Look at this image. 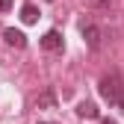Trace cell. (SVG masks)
Masks as SVG:
<instances>
[{
	"label": "cell",
	"instance_id": "obj_13",
	"mask_svg": "<svg viewBox=\"0 0 124 124\" xmlns=\"http://www.w3.org/2000/svg\"><path fill=\"white\" fill-rule=\"evenodd\" d=\"M47 3H53V0H47Z\"/></svg>",
	"mask_w": 124,
	"mask_h": 124
},
{
	"label": "cell",
	"instance_id": "obj_8",
	"mask_svg": "<svg viewBox=\"0 0 124 124\" xmlns=\"http://www.w3.org/2000/svg\"><path fill=\"white\" fill-rule=\"evenodd\" d=\"M86 3H89V6H95V9H103L109 0H86Z\"/></svg>",
	"mask_w": 124,
	"mask_h": 124
},
{
	"label": "cell",
	"instance_id": "obj_7",
	"mask_svg": "<svg viewBox=\"0 0 124 124\" xmlns=\"http://www.w3.org/2000/svg\"><path fill=\"white\" fill-rule=\"evenodd\" d=\"M21 21H24V24H36V21H39V9H36L33 3H27V6L21 9Z\"/></svg>",
	"mask_w": 124,
	"mask_h": 124
},
{
	"label": "cell",
	"instance_id": "obj_6",
	"mask_svg": "<svg viewBox=\"0 0 124 124\" xmlns=\"http://www.w3.org/2000/svg\"><path fill=\"white\" fill-rule=\"evenodd\" d=\"M77 115H80V118H98L101 112H98V106L92 103V101H83L80 106H77Z\"/></svg>",
	"mask_w": 124,
	"mask_h": 124
},
{
	"label": "cell",
	"instance_id": "obj_1",
	"mask_svg": "<svg viewBox=\"0 0 124 124\" xmlns=\"http://www.w3.org/2000/svg\"><path fill=\"white\" fill-rule=\"evenodd\" d=\"M83 39L89 44V50H101V44H103V30L95 27V24H83Z\"/></svg>",
	"mask_w": 124,
	"mask_h": 124
},
{
	"label": "cell",
	"instance_id": "obj_11",
	"mask_svg": "<svg viewBox=\"0 0 124 124\" xmlns=\"http://www.w3.org/2000/svg\"><path fill=\"white\" fill-rule=\"evenodd\" d=\"M103 124H118V121H112V118H103Z\"/></svg>",
	"mask_w": 124,
	"mask_h": 124
},
{
	"label": "cell",
	"instance_id": "obj_10",
	"mask_svg": "<svg viewBox=\"0 0 124 124\" xmlns=\"http://www.w3.org/2000/svg\"><path fill=\"white\" fill-rule=\"evenodd\" d=\"M115 106H118V109H121V115H124V92L118 95V101H115Z\"/></svg>",
	"mask_w": 124,
	"mask_h": 124
},
{
	"label": "cell",
	"instance_id": "obj_3",
	"mask_svg": "<svg viewBox=\"0 0 124 124\" xmlns=\"http://www.w3.org/2000/svg\"><path fill=\"white\" fill-rule=\"evenodd\" d=\"M41 47L44 50H62V33L59 30H47L41 36Z\"/></svg>",
	"mask_w": 124,
	"mask_h": 124
},
{
	"label": "cell",
	"instance_id": "obj_5",
	"mask_svg": "<svg viewBox=\"0 0 124 124\" xmlns=\"http://www.w3.org/2000/svg\"><path fill=\"white\" fill-rule=\"evenodd\" d=\"M36 106H39V109H56V92L53 89H44L41 95L36 98Z\"/></svg>",
	"mask_w": 124,
	"mask_h": 124
},
{
	"label": "cell",
	"instance_id": "obj_2",
	"mask_svg": "<svg viewBox=\"0 0 124 124\" xmlns=\"http://www.w3.org/2000/svg\"><path fill=\"white\" fill-rule=\"evenodd\" d=\"M121 92H124V89H121V83H118V77H103V80H101V95L109 101V103L118 101Z\"/></svg>",
	"mask_w": 124,
	"mask_h": 124
},
{
	"label": "cell",
	"instance_id": "obj_4",
	"mask_svg": "<svg viewBox=\"0 0 124 124\" xmlns=\"http://www.w3.org/2000/svg\"><path fill=\"white\" fill-rule=\"evenodd\" d=\"M3 39H6V44H12V47H27V36L21 33V30H15V27L3 30Z\"/></svg>",
	"mask_w": 124,
	"mask_h": 124
},
{
	"label": "cell",
	"instance_id": "obj_12",
	"mask_svg": "<svg viewBox=\"0 0 124 124\" xmlns=\"http://www.w3.org/2000/svg\"><path fill=\"white\" fill-rule=\"evenodd\" d=\"M39 124H50V121H39Z\"/></svg>",
	"mask_w": 124,
	"mask_h": 124
},
{
	"label": "cell",
	"instance_id": "obj_9",
	"mask_svg": "<svg viewBox=\"0 0 124 124\" xmlns=\"http://www.w3.org/2000/svg\"><path fill=\"white\" fill-rule=\"evenodd\" d=\"M12 9V0H0V12H9Z\"/></svg>",
	"mask_w": 124,
	"mask_h": 124
}]
</instances>
